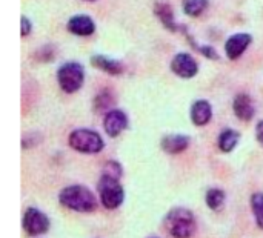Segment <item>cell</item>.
Here are the masks:
<instances>
[{
	"instance_id": "obj_2",
	"label": "cell",
	"mask_w": 263,
	"mask_h": 238,
	"mask_svg": "<svg viewBox=\"0 0 263 238\" xmlns=\"http://www.w3.org/2000/svg\"><path fill=\"white\" fill-rule=\"evenodd\" d=\"M165 229L173 238H191L197 229L194 214L185 208H176L165 217Z\"/></svg>"
},
{
	"instance_id": "obj_10",
	"label": "cell",
	"mask_w": 263,
	"mask_h": 238,
	"mask_svg": "<svg viewBox=\"0 0 263 238\" xmlns=\"http://www.w3.org/2000/svg\"><path fill=\"white\" fill-rule=\"evenodd\" d=\"M66 28L74 35L86 37V35H91L94 32L96 25H94V22H92V18L89 15H74V17L69 18Z\"/></svg>"
},
{
	"instance_id": "obj_23",
	"label": "cell",
	"mask_w": 263,
	"mask_h": 238,
	"mask_svg": "<svg viewBox=\"0 0 263 238\" xmlns=\"http://www.w3.org/2000/svg\"><path fill=\"white\" fill-rule=\"evenodd\" d=\"M31 32V23L26 17H22V35H28Z\"/></svg>"
},
{
	"instance_id": "obj_9",
	"label": "cell",
	"mask_w": 263,
	"mask_h": 238,
	"mask_svg": "<svg viewBox=\"0 0 263 238\" xmlns=\"http://www.w3.org/2000/svg\"><path fill=\"white\" fill-rule=\"evenodd\" d=\"M253 37L247 32H240V34H234L233 37L228 38V42L225 43V52L228 55L230 60H237L251 45Z\"/></svg>"
},
{
	"instance_id": "obj_7",
	"label": "cell",
	"mask_w": 263,
	"mask_h": 238,
	"mask_svg": "<svg viewBox=\"0 0 263 238\" xmlns=\"http://www.w3.org/2000/svg\"><path fill=\"white\" fill-rule=\"evenodd\" d=\"M171 71L174 74H177L179 77H182V78H191V77H194L197 74L199 66H197V62L194 60L193 55L180 52L173 58Z\"/></svg>"
},
{
	"instance_id": "obj_21",
	"label": "cell",
	"mask_w": 263,
	"mask_h": 238,
	"mask_svg": "<svg viewBox=\"0 0 263 238\" xmlns=\"http://www.w3.org/2000/svg\"><path fill=\"white\" fill-rule=\"evenodd\" d=\"M122 174H123L122 166L117 162H108V163H105L103 171H102V177L112 179V180H120L122 179Z\"/></svg>"
},
{
	"instance_id": "obj_18",
	"label": "cell",
	"mask_w": 263,
	"mask_h": 238,
	"mask_svg": "<svg viewBox=\"0 0 263 238\" xmlns=\"http://www.w3.org/2000/svg\"><path fill=\"white\" fill-rule=\"evenodd\" d=\"M251 209L257 226L263 231V192H256L251 197Z\"/></svg>"
},
{
	"instance_id": "obj_19",
	"label": "cell",
	"mask_w": 263,
	"mask_h": 238,
	"mask_svg": "<svg viewBox=\"0 0 263 238\" xmlns=\"http://www.w3.org/2000/svg\"><path fill=\"white\" fill-rule=\"evenodd\" d=\"M208 6V0H183V11L191 15L197 17L200 15Z\"/></svg>"
},
{
	"instance_id": "obj_14",
	"label": "cell",
	"mask_w": 263,
	"mask_h": 238,
	"mask_svg": "<svg viewBox=\"0 0 263 238\" xmlns=\"http://www.w3.org/2000/svg\"><path fill=\"white\" fill-rule=\"evenodd\" d=\"M154 12L156 15L160 18V22L163 23V26L170 31H177V23H176V18H174V12L171 9V6L165 2H157L156 6H154Z\"/></svg>"
},
{
	"instance_id": "obj_4",
	"label": "cell",
	"mask_w": 263,
	"mask_h": 238,
	"mask_svg": "<svg viewBox=\"0 0 263 238\" xmlns=\"http://www.w3.org/2000/svg\"><path fill=\"white\" fill-rule=\"evenodd\" d=\"M69 146L82 154H97L103 149L102 137L91 129H76L69 134Z\"/></svg>"
},
{
	"instance_id": "obj_8",
	"label": "cell",
	"mask_w": 263,
	"mask_h": 238,
	"mask_svg": "<svg viewBox=\"0 0 263 238\" xmlns=\"http://www.w3.org/2000/svg\"><path fill=\"white\" fill-rule=\"evenodd\" d=\"M128 126V117L123 111L112 109L106 112L105 120H103V128L109 137H117L120 135Z\"/></svg>"
},
{
	"instance_id": "obj_20",
	"label": "cell",
	"mask_w": 263,
	"mask_h": 238,
	"mask_svg": "<svg viewBox=\"0 0 263 238\" xmlns=\"http://www.w3.org/2000/svg\"><path fill=\"white\" fill-rule=\"evenodd\" d=\"M112 105H114V98H112L111 92H100L94 100V109L97 112H103V111L109 112Z\"/></svg>"
},
{
	"instance_id": "obj_22",
	"label": "cell",
	"mask_w": 263,
	"mask_h": 238,
	"mask_svg": "<svg viewBox=\"0 0 263 238\" xmlns=\"http://www.w3.org/2000/svg\"><path fill=\"white\" fill-rule=\"evenodd\" d=\"M199 51L205 55V57H208V58H213V60H217V52L214 51V48H211V46H200L199 48Z\"/></svg>"
},
{
	"instance_id": "obj_11",
	"label": "cell",
	"mask_w": 263,
	"mask_h": 238,
	"mask_svg": "<svg viewBox=\"0 0 263 238\" xmlns=\"http://www.w3.org/2000/svg\"><path fill=\"white\" fill-rule=\"evenodd\" d=\"M233 109H234V114L237 115V118L242 120V122H250L256 114L253 100H251V97L248 94H239L234 98Z\"/></svg>"
},
{
	"instance_id": "obj_16",
	"label": "cell",
	"mask_w": 263,
	"mask_h": 238,
	"mask_svg": "<svg viewBox=\"0 0 263 238\" xmlns=\"http://www.w3.org/2000/svg\"><path fill=\"white\" fill-rule=\"evenodd\" d=\"M239 138H240V134L234 129H225L220 135H219V148L222 152H231L237 143H239Z\"/></svg>"
},
{
	"instance_id": "obj_13",
	"label": "cell",
	"mask_w": 263,
	"mask_h": 238,
	"mask_svg": "<svg viewBox=\"0 0 263 238\" xmlns=\"http://www.w3.org/2000/svg\"><path fill=\"white\" fill-rule=\"evenodd\" d=\"M190 146V137L188 135H180V134H173L166 135L162 140V149L166 154H180Z\"/></svg>"
},
{
	"instance_id": "obj_25",
	"label": "cell",
	"mask_w": 263,
	"mask_h": 238,
	"mask_svg": "<svg viewBox=\"0 0 263 238\" xmlns=\"http://www.w3.org/2000/svg\"><path fill=\"white\" fill-rule=\"evenodd\" d=\"M86 2H96V0H86Z\"/></svg>"
},
{
	"instance_id": "obj_1",
	"label": "cell",
	"mask_w": 263,
	"mask_h": 238,
	"mask_svg": "<svg viewBox=\"0 0 263 238\" xmlns=\"http://www.w3.org/2000/svg\"><path fill=\"white\" fill-rule=\"evenodd\" d=\"M59 202L62 206L76 211V212H92L97 208V199L94 197V194L80 185H74V186H66L65 189L60 191L59 194Z\"/></svg>"
},
{
	"instance_id": "obj_12",
	"label": "cell",
	"mask_w": 263,
	"mask_h": 238,
	"mask_svg": "<svg viewBox=\"0 0 263 238\" xmlns=\"http://www.w3.org/2000/svg\"><path fill=\"white\" fill-rule=\"evenodd\" d=\"M213 117V108L206 100H197L191 106V120L196 126H205Z\"/></svg>"
},
{
	"instance_id": "obj_6",
	"label": "cell",
	"mask_w": 263,
	"mask_h": 238,
	"mask_svg": "<svg viewBox=\"0 0 263 238\" xmlns=\"http://www.w3.org/2000/svg\"><path fill=\"white\" fill-rule=\"evenodd\" d=\"M22 226L25 232L31 237H37L45 234L49 229V219L35 208H28L23 214Z\"/></svg>"
},
{
	"instance_id": "obj_17",
	"label": "cell",
	"mask_w": 263,
	"mask_h": 238,
	"mask_svg": "<svg viewBox=\"0 0 263 238\" xmlns=\"http://www.w3.org/2000/svg\"><path fill=\"white\" fill-rule=\"evenodd\" d=\"M225 199H227V195H225V192H223L222 189L213 188V189H210V191L206 192L205 202H206V205H208L210 209L219 211V209L225 205Z\"/></svg>"
},
{
	"instance_id": "obj_5",
	"label": "cell",
	"mask_w": 263,
	"mask_h": 238,
	"mask_svg": "<svg viewBox=\"0 0 263 238\" xmlns=\"http://www.w3.org/2000/svg\"><path fill=\"white\" fill-rule=\"evenodd\" d=\"M99 194H100V202L106 209H117L125 200V191L120 185V180L100 177Z\"/></svg>"
},
{
	"instance_id": "obj_15",
	"label": "cell",
	"mask_w": 263,
	"mask_h": 238,
	"mask_svg": "<svg viewBox=\"0 0 263 238\" xmlns=\"http://www.w3.org/2000/svg\"><path fill=\"white\" fill-rule=\"evenodd\" d=\"M91 63L102 69L103 72L106 74H112V75H117V74H122L123 72V66L117 62V60H112L106 55H94L91 58Z\"/></svg>"
},
{
	"instance_id": "obj_3",
	"label": "cell",
	"mask_w": 263,
	"mask_h": 238,
	"mask_svg": "<svg viewBox=\"0 0 263 238\" xmlns=\"http://www.w3.org/2000/svg\"><path fill=\"white\" fill-rule=\"evenodd\" d=\"M85 80V71L83 66L77 62H68L62 65L57 71V82L62 91L66 94L77 92Z\"/></svg>"
},
{
	"instance_id": "obj_24",
	"label": "cell",
	"mask_w": 263,
	"mask_h": 238,
	"mask_svg": "<svg viewBox=\"0 0 263 238\" xmlns=\"http://www.w3.org/2000/svg\"><path fill=\"white\" fill-rule=\"evenodd\" d=\"M256 137H257V142L260 143L263 146V120L262 122H259V125H257V129H256Z\"/></svg>"
}]
</instances>
